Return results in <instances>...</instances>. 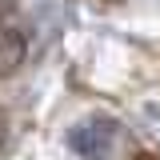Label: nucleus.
<instances>
[{"instance_id": "obj_3", "label": "nucleus", "mask_w": 160, "mask_h": 160, "mask_svg": "<svg viewBox=\"0 0 160 160\" xmlns=\"http://www.w3.org/2000/svg\"><path fill=\"white\" fill-rule=\"evenodd\" d=\"M4 140H8V116L0 112V148H4Z\"/></svg>"}, {"instance_id": "obj_2", "label": "nucleus", "mask_w": 160, "mask_h": 160, "mask_svg": "<svg viewBox=\"0 0 160 160\" xmlns=\"http://www.w3.org/2000/svg\"><path fill=\"white\" fill-rule=\"evenodd\" d=\"M24 52H28L24 36H20V32H12V28H0V80L12 76L20 64H24Z\"/></svg>"}, {"instance_id": "obj_1", "label": "nucleus", "mask_w": 160, "mask_h": 160, "mask_svg": "<svg viewBox=\"0 0 160 160\" xmlns=\"http://www.w3.org/2000/svg\"><path fill=\"white\" fill-rule=\"evenodd\" d=\"M116 120L112 116H84L80 124H72V132H68V148L76 152V156L84 160H108L112 152H116Z\"/></svg>"}]
</instances>
